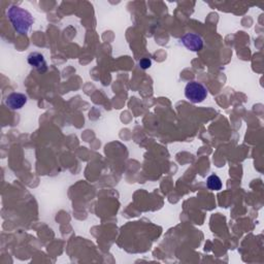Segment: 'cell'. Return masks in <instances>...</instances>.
<instances>
[{"label":"cell","mask_w":264,"mask_h":264,"mask_svg":"<svg viewBox=\"0 0 264 264\" xmlns=\"http://www.w3.org/2000/svg\"><path fill=\"white\" fill-rule=\"evenodd\" d=\"M7 17L14 29L20 34L26 35L34 22L32 15L18 5H12L8 8Z\"/></svg>","instance_id":"1"},{"label":"cell","mask_w":264,"mask_h":264,"mask_svg":"<svg viewBox=\"0 0 264 264\" xmlns=\"http://www.w3.org/2000/svg\"><path fill=\"white\" fill-rule=\"evenodd\" d=\"M185 95L187 99L192 103H200L207 97V89L202 83L193 81L186 85Z\"/></svg>","instance_id":"2"},{"label":"cell","mask_w":264,"mask_h":264,"mask_svg":"<svg viewBox=\"0 0 264 264\" xmlns=\"http://www.w3.org/2000/svg\"><path fill=\"white\" fill-rule=\"evenodd\" d=\"M181 43L190 51L198 52L204 48V40L198 34L187 33L181 38Z\"/></svg>","instance_id":"3"},{"label":"cell","mask_w":264,"mask_h":264,"mask_svg":"<svg viewBox=\"0 0 264 264\" xmlns=\"http://www.w3.org/2000/svg\"><path fill=\"white\" fill-rule=\"evenodd\" d=\"M27 61L29 65L34 67L38 72L45 73L48 70V64L47 61L43 54H40L38 52H32L28 55Z\"/></svg>","instance_id":"4"},{"label":"cell","mask_w":264,"mask_h":264,"mask_svg":"<svg viewBox=\"0 0 264 264\" xmlns=\"http://www.w3.org/2000/svg\"><path fill=\"white\" fill-rule=\"evenodd\" d=\"M27 100H28V98L25 94L15 92V93L9 94L8 96L6 97L5 104L10 110L17 111V110L22 109L24 105L27 103Z\"/></svg>","instance_id":"5"},{"label":"cell","mask_w":264,"mask_h":264,"mask_svg":"<svg viewBox=\"0 0 264 264\" xmlns=\"http://www.w3.org/2000/svg\"><path fill=\"white\" fill-rule=\"evenodd\" d=\"M206 185L207 188L209 190H213V191H219L222 189V181L217 175L209 176L206 179Z\"/></svg>","instance_id":"6"},{"label":"cell","mask_w":264,"mask_h":264,"mask_svg":"<svg viewBox=\"0 0 264 264\" xmlns=\"http://www.w3.org/2000/svg\"><path fill=\"white\" fill-rule=\"evenodd\" d=\"M152 65V61L151 59L149 58H143L141 61H140V66L143 68V69H147L150 68Z\"/></svg>","instance_id":"7"}]
</instances>
